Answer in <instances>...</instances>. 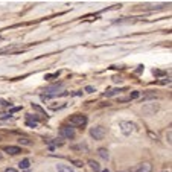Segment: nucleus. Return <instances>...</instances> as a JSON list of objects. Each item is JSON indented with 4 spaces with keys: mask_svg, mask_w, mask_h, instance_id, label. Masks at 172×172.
<instances>
[{
    "mask_svg": "<svg viewBox=\"0 0 172 172\" xmlns=\"http://www.w3.org/2000/svg\"><path fill=\"white\" fill-rule=\"evenodd\" d=\"M69 123L72 126H84L87 123V116L85 114H73L69 119Z\"/></svg>",
    "mask_w": 172,
    "mask_h": 172,
    "instance_id": "nucleus-1",
    "label": "nucleus"
},
{
    "mask_svg": "<svg viewBox=\"0 0 172 172\" xmlns=\"http://www.w3.org/2000/svg\"><path fill=\"white\" fill-rule=\"evenodd\" d=\"M134 126L136 125H134L133 122H128V120H120V122H119V128H120V131L125 136H130L131 133H133V131H134Z\"/></svg>",
    "mask_w": 172,
    "mask_h": 172,
    "instance_id": "nucleus-2",
    "label": "nucleus"
},
{
    "mask_svg": "<svg viewBox=\"0 0 172 172\" xmlns=\"http://www.w3.org/2000/svg\"><path fill=\"white\" fill-rule=\"evenodd\" d=\"M158 108H160L158 104H145L142 107V113L145 116H152V114H155L158 111Z\"/></svg>",
    "mask_w": 172,
    "mask_h": 172,
    "instance_id": "nucleus-3",
    "label": "nucleus"
},
{
    "mask_svg": "<svg viewBox=\"0 0 172 172\" xmlns=\"http://www.w3.org/2000/svg\"><path fill=\"white\" fill-rule=\"evenodd\" d=\"M90 136L93 137L95 140H102L104 139V136H105V128L104 126H93L90 130Z\"/></svg>",
    "mask_w": 172,
    "mask_h": 172,
    "instance_id": "nucleus-4",
    "label": "nucleus"
},
{
    "mask_svg": "<svg viewBox=\"0 0 172 172\" xmlns=\"http://www.w3.org/2000/svg\"><path fill=\"white\" fill-rule=\"evenodd\" d=\"M60 136H61V137H64V139H73L75 137V130L64 125V126L60 128Z\"/></svg>",
    "mask_w": 172,
    "mask_h": 172,
    "instance_id": "nucleus-5",
    "label": "nucleus"
},
{
    "mask_svg": "<svg viewBox=\"0 0 172 172\" xmlns=\"http://www.w3.org/2000/svg\"><path fill=\"white\" fill-rule=\"evenodd\" d=\"M131 172H152V165L149 161H145V163H140L139 166H136L131 169Z\"/></svg>",
    "mask_w": 172,
    "mask_h": 172,
    "instance_id": "nucleus-6",
    "label": "nucleus"
},
{
    "mask_svg": "<svg viewBox=\"0 0 172 172\" xmlns=\"http://www.w3.org/2000/svg\"><path fill=\"white\" fill-rule=\"evenodd\" d=\"M5 152L11 154V155H17V154H21L23 152V149H21L20 146H12V145H8V146H3L2 148Z\"/></svg>",
    "mask_w": 172,
    "mask_h": 172,
    "instance_id": "nucleus-7",
    "label": "nucleus"
},
{
    "mask_svg": "<svg viewBox=\"0 0 172 172\" xmlns=\"http://www.w3.org/2000/svg\"><path fill=\"white\" fill-rule=\"evenodd\" d=\"M56 169H58V172H75V169L69 165H56Z\"/></svg>",
    "mask_w": 172,
    "mask_h": 172,
    "instance_id": "nucleus-8",
    "label": "nucleus"
},
{
    "mask_svg": "<svg viewBox=\"0 0 172 172\" xmlns=\"http://www.w3.org/2000/svg\"><path fill=\"white\" fill-rule=\"evenodd\" d=\"M122 90H123V89H113V90H108V91H105V93H104V96H105V98H111V96L119 95Z\"/></svg>",
    "mask_w": 172,
    "mask_h": 172,
    "instance_id": "nucleus-9",
    "label": "nucleus"
},
{
    "mask_svg": "<svg viewBox=\"0 0 172 172\" xmlns=\"http://www.w3.org/2000/svg\"><path fill=\"white\" fill-rule=\"evenodd\" d=\"M89 165H90V167L93 169L95 172H101V165L98 161H95V160H89Z\"/></svg>",
    "mask_w": 172,
    "mask_h": 172,
    "instance_id": "nucleus-10",
    "label": "nucleus"
},
{
    "mask_svg": "<svg viewBox=\"0 0 172 172\" xmlns=\"http://www.w3.org/2000/svg\"><path fill=\"white\" fill-rule=\"evenodd\" d=\"M29 166H30L29 158H24V160H21V161L19 163V167H20V169H29Z\"/></svg>",
    "mask_w": 172,
    "mask_h": 172,
    "instance_id": "nucleus-11",
    "label": "nucleus"
},
{
    "mask_svg": "<svg viewBox=\"0 0 172 172\" xmlns=\"http://www.w3.org/2000/svg\"><path fill=\"white\" fill-rule=\"evenodd\" d=\"M98 154L104 158V160H108V157H110V154H108V151H107L105 148H99V149H98Z\"/></svg>",
    "mask_w": 172,
    "mask_h": 172,
    "instance_id": "nucleus-12",
    "label": "nucleus"
},
{
    "mask_svg": "<svg viewBox=\"0 0 172 172\" xmlns=\"http://www.w3.org/2000/svg\"><path fill=\"white\" fill-rule=\"evenodd\" d=\"M157 98V95H155V91H148V93H143V99L146 101V99H155Z\"/></svg>",
    "mask_w": 172,
    "mask_h": 172,
    "instance_id": "nucleus-13",
    "label": "nucleus"
},
{
    "mask_svg": "<svg viewBox=\"0 0 172 172\" xmlns=\"http://www.w3.org/2000/svg\"><path fill=\"white\" fill-rule=\"evenodd\" d=\"M19 143H20V145H26V146H29V145H30V140H29L28 137H20V139H19Z\"/></svg>",
    "mask_w": 172,
    "mask_h": 172,
    "instance_id": "nucleus-14",
    "label": "nucleus"
},
{
    "mask_svg": "<svg viewBox=\"0 0 172 172\" xmlns=\"http://www.w3.org/2000/svg\"><path fill=\"white\" fill-rule=\"evenodd\" d=\"M32 108H34V110H37V111H38V113H41V114H43V116H44V114H46V113H44V110H43L41 107H38V105H37V104H32Z\"/></svg>",
    "mask_w": 172,
    "mask_h": 172,
    "instance_id": "nucleus-15",
    "label": "nucleus"
},
{
    "mask_svg": "<svg viewBox=\"0 0 172 172\" xmlns=\"http://www.w3.org/2000/svg\"><path fill=\"white\" fill-rule=\"evenodd\" d=\"M139 96H140V91H133V93L130 95V98H128V99H137Z\"/></svg>",
    "mask_w": 172,
    "mask_h": 172,
    "instance_id": "nucleus-16",
    "label": "nucleus"
},
{
    "mask_svg": "<svg viewBox=\"0 0 172 172\" xmlns=\"http://www.w3.org/2000/svg\"><path fill=\"white\" fill-rule=\"evenodd\" d=\"M72 163H73V165L76 166V167H82V165H84L81 160H72Z\"/></svg>",
    "mask_w": 172,
    "mask_h": 172,
    "instance_id": "nucleus-17",
    "label": "nucleus"
},
{
    "mask_svg": "<svg viewBox=\"0 0 172 172\" xmlns=\"http://www.w3.org/2000/svg\"><path fill=\"white\" fill-rule=\"evenodd\" d=\"M85 91H87V93H95L96 90H95L91 85H87V87H85Z\"/></svg>",
    "mask_w": 172,
    "mask_h": 172,
    "instance_id": "nucleus-18",
    "label": "nucleus"
},
{
    "mask_svg": "<svg viewBox=\"0 0 172 172\" xmlns=\"http://www.w3.org/2000/svg\"><path fill=\"white\" fill-rule=\"evenodd\" d=\"M5 172H19V171L14 169V167H8V169H5Z\"/></svg>",
    "mask_w": 172,
    "mask_h": 172,
    "instance_id": "nucleus-19",
    "label": "nucleus"
},
{
    "mask_svg": "<svg viewBox=\"0 0 172 172\" xmlns=\"http://www.w3.org/2000/svg\"><path fill=\"white\" fill-rule=\"evenodd\" d=\"M101 172H110L108 169H104V171H101Z\"/></svg>",
    "mask_w": 172,
    "mask_h": 172,
    "instance_id": "nucleus-20",
    "label": "nucleus"
},
{
    "mask_svg": "<svg viewBox=\"0 0 172 172\" xmlns=\"http://www.w3.org/2000/svg\"><path fill=\"white\" fill-rule=\"evenodd\" d=\"M2 157H3V155H2V152H0V160H2Z\"/></svg>",
    "mask_w": 172,
    "mask_h": 172,
    "instance_id": "nucleus-21",
    "label": "nucleus"
},
{
    "mask_svg": "<svg viewBox=\"0 0 172 172\" xmlns=\"http://www.w3.org/2000/svg\"><path fill=\"white\" fill-rule=\"evenodd\" d=\"M120 172H125V171H120Z\"/></svg>",
    "mask_w": 172,
    "mask_h": 172,
    "instance_id": "nucleus-22",
    "label": "nucleus"
}]
</instances>
